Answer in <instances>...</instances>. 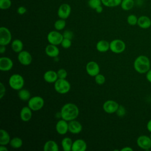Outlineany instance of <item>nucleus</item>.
<instances>
[{
	"label": "nucleus",
	"instance_id": "e433bc0d",
	"mask_svg": "<svg viewBox=\"0 0 151 151\" xmlns=\"http://www.w3.org/2000/svg\"><path fill=\"white\" fill-rule=\"evenodd\" d=\"M57 75L58 78H66L67 76V71L64 68H60L57 71Z\"/></svg>",
	"mask_w": 151,
	"mask_h": 151
},
{
	"label": "nucleus",
	"instance_id": "393cba45",
	"mask_svg": "<svg viewBox=\"0 0 151 151\" xmlns=\"http://www.w3.org/2000/svg\"><path fill=\"white\" fill-rule=\"evenodd\" d=\"M24 44L21 40L15 39L11 42V48L12 51L16 53H19L23 50Z\"/></svg>",
	"mask_w": 151,
	"mask_h": 151
},
{
	"label": "nucleus",
	"instance_id": "a18cd8bd",
	"mask_svg": "<svg viewBox=\"0 0 151 151\" xmlns=\"http://www.w3.org/2000/svg\"><path fill=\"white\" fill-rule=\"evenodd\" d=\"M6 51V47L5 45H0V53L3 54Z\"/></svg>",
	"mask_w": 151,
	"mask_h": 151
},
{
	"label": "nucleus",
	"instance_id": "72a5a7b5",
	"mask_svg": "<svg viewBox=\"0 0 151 151\" xmlns=\"http://www.w3.org/2000/svg\"><path fill=\"white\" fill-rule=\"evenodd\" d=\"M11 0H0V8L1 9H9L11 6Z\"/></svg>",
	"mask_w": 151,
	"mask_h": 151
},
{
	"label": "nucleus",
	"instance_id": "c9c22d12",
	"mask_svg": "<svg viewBox=\"0 0 151 151\" xmlns=\"http://www.w3.org/2000/svg\"><path fill=\"white\" fill-rule=\"evenodd\" d=\"M61 45L62 47L64 48H65V49L68 48L71 45V40L64 38L61 43Z\"/></svg>",
	"mask_w": 151,
	"mask_h": 151
},
{
	"label": "nucleus",
	"instance_id": "20e7f679",
	"mask_svg": "<svg viewBox=\"0 0 151 151\" xmlns=\"http://www.w3.org/2000/svg\"><path fill=\"white\" fill-rule=\"evenodd\" d=\"M54 89L60 94H66L71 89V84L65 78H58L54 83Z\"/></svg>",
	"mask_w": 151,
	"mask_h": 151
},
{
	"label": "nucleus",
	"instance_id": "5701e85b",
	"mask_svg": "<svg viewBox=\"0 0 151 151\" xmlns=\"http://www.w3.org/2000/svg\"><path fill=\"white\" fill-rule=\"evenodd\" d=\"M43 149L44 151H58L59 147L54 140H50L45 143Z\"/></svg>",
	"mask_w": 151,
	"mask_h": 151
},
{
	"label": "nucleus",
	"instance_id": "f704fd0d",
	"mask_svg": "<svg viewBox=\"0 0 151 151\" xmlns=\"http://www.w3.org/2000/svg\"><path fill=\"white\" fill-rule=\"evenodd\" d=\"M94 80H95V82L97 84L102 85L105 83L106 78H105V77L103 74L99 73L94 77Z\"/></svg>",
	"mask_w": 151,
	"mask_h": 151
},
{
	"label": "nucleus",
	"instance_id": "49530a36",
	"mask_svg": "<svg viewBox=\"0 0 151 151\" xmlns=\"http://www.w3.org/2000/svg\"><path fill=\"white\" fill-rule=\"evenodd\" d=\"M95 10H96V11L97 13H101V12H102V11H103V9L102 6H101V5H100V6H98V7H97Z\"/></svg>",
	"mask_w": 151,
	"mask_h": 151
},
{
	"label": "nucleus",
	"instance_id": "473e14b6",
	"mask_svg": "<svg viewBox=\"0 0 151 151\" xmlns=\"http://www.w3.org/2000/svg\"><path fill=\"white\" fill-rule=\"evenodd\" d=\"M101 0H88V6L93 9H96L98 6L101 5Z\"/></svg>",
	"mask_w": 151,
	"mask_h": 151
},
{
	"label": "nucleus",
	"instance_id": "ddd939ff",
	"mask_svg": "<svg viewBox=\"0 0 151 151\" xmlns=\"http://www.w3.org/2000/svg\"><path fill=\"white\" fill-rule=\"evenodd\" d=\"M87 73L91 77H95L100 73V67L97 63L91 61H89L86 66Z\"/></svg>",
	"mask_w": 151,
	"mask_h": 151
},
{
	"label": "nucleus",
	"instance_id": "79ce46f5",
	"mask_svg": "<svg viewBox=\"0 0 151 151\" xmlns=\"http://www.w3.org/2000/svg\"><path fill=\"white\" fill-rule=\"evenodd\" d=\"M146 80L149 82L151 83V69H150L147 73L146 75Z\"/></svg>",
	"mask_w": 151,
	"mask_h": 151
},
{
	"label": "nucleus",
	"instance_id": "4c0bfd02",
	"mask_svg": "<svg viewBox=\"0 0 151 151\" xmlns=\"http://www.w3.org/2000/svg\"><path fill=\"white\" fill-rule=\"evenodd\" d=\"M126 112V111L124 107H123L122 105H120L118 109L117 110L116 113L119 117H123L125 115Z\"/></svg>",
	"mask_w": 151,
	"mask_h": 151
},
{
	"label": "nucleus",
	"instance_id": "bb28decb",
	"mask_svg": "<svg viewBox=\"0 0 151 151\" xmlns=\"http://www.w3.org/2000/svg\"><path fill=\"white\" fill-rule=\"evenodd\" d=\"M18 96L22 101H28L31 98L30 92L25 88H22L18 91Z\"/></svg>",
	"mask_w": 151,
	"mask_h": 151
},
{
	"label": "nucleus",
	"instance_id": "0eeeda50",
	"mask_svg": "<svg viewBox=\"0 0 151 151\" xmlns=\"http://www.w3.org/2000/svg\"><path fill=\"white\" fill-rule=\"evenodd\" d=\"M12 40V34L8 28L5 27L0 28V45H7Z\"/></svg>",
	"mask_w": 151,
	"mask_h": 151
},
{
	"label": "nucleus",
	"instance_id": "2f4dec72",
	"mask_svg": "<svg viewBox=\"0 0 151 151\" xmlns=\"http://www.w3.org/2000/svg\"><path fill=\"white\" fill-rule=\"evenodd\" d=\"M138 18L134 14L129 15L127 18V23L132 26H134L137 24Z\"/></svg>",
	"mask_w": 151,
	"mask_h": 151
},
{
	"label": "nucleus",
	"instance_id": "423d86ee",
	"mask_svg": "<svg viewBox=\"0 0 151 151\" xmlns=\"http://www.w3.org/2000/svg\"><path fill=\"white\" fill-rule=\"evenodd\" d=\"M126 49L125 42L120 39H115L110 42V50L115 54H120Z\"/></svg>",
	"mask_w": 151,
	"mask_h": 151
},
{
	"label": "nucleus",
	"instance_id": "412c9836",
	"mask_svg": "<svg viewBox=\"0 0 151 151\" xmlns=\"http://www.w3.org/2000/svg\"><path fill=\"white\" fill-rule=\"evenodd\" d=\"M137 25L142 29H147L151 26V19L147 16L142 15L138 18Z\"/></svg>",
	"mask_w": 151,
	"mask_h": 151
},
{
	"label": "nucleus",
	"instance_id": "a878e982",
	"mask_svg": "<svg viewBox=\"0 0 151 151\" xmlns=\"http://www.w3.org/2000/svg\"><path fill=\"white\" fill-rule=\"evenodd\" d=\"M73 140L71 138L68 137H64L61 140V146L64 151H70L71 150Z\"/></svg>",
	"mask_w": 151,
	"mask_h": 151
},
{
	"label": "nucleus",
	"instance_id": "b1692460",
	"mask_svg": "<svg viewBox=\"0 0 151 151\" xmlns=\"http://www.w3.org/2000/svg\"><path fill=\"white\" fill-rule=\"evenodd\" d=\"M11 137L9 134L4 129L0 130V145H6L9 143Z\"/></svg>",
	"mask_w": 151,
	"mask_h": 151
},
{
	"label": "nucleus",
	"instance_id": "9b49d317",
	"mask_svg": "<svg viewBox=\"0 0 151 151\" xmlns=\"http://www.w3.org/2000/svg\"><path fill=\"white\" fill-rule=\"evenodd\" d=\"M17 58L18 61L23 65H29L32 61L31 54L26 50H22L19 52Z\"/></svg>",
	"mask_w": 151,
	"mask_h": 151
},
{
	"label": "nucleus",
	"instance_id": "6e6552de",
	"mask_svg": "<svg viewBox=\"0 0 151 151\" xmlns=\"http://www.w3.org/2000/svg\"><path fill=\"white\" fill-rule=\"evenodd\" d=\"M64 37L61 33L56 31H51L47 35V41L51 44L58 45L61 44Z\"/></svg>",
	"mask_w": 151,
	"mask_h": 151
},
{
	"label": "nucleus",
	"instance_id": "c85d7f7f",
	"mask_svg": "<svg viewBox=\"0 0 151 151\" xmlns=\"http://www.w3.org/2000/svg\"><path fill=\"white\" fill-rule=\"evenodd\" d=\"M9 145L14 149H18L21 147L23 145L22 140L18 137H14L11 139Z\"/></svg>",
	"mask_w": 151,
	"mask_h": 151
},
{
	"label": "nucleus",
	"instance_id": "7c9ffc66",
	"mask_svg": "<svg viewBox=\"0 0 151 151\" xmlns=\"http://www.w3.org/2000/svg\"><path fill=\"white\" fill-rule=\"evenodd\" d=\"M66 25V22L64 19H59L54 22V28L57 31H61L63 29Z\"/></svg>",
	"mask_w": 151,
	"mask_h": 151
},
{
	"label": "nucleus",
	"instance_id": "4468645a",
	"mask_svg": "<svg viewBox=\"0 0 151 151\" xmlns=\"http://www.w3.org/2000/svg\"><path fill=\"white\" fill-rule=\"evenodd\" d=\"M14 65L12 60L7 57L0 58V70L2 71H8L12 69Z\"/></svg>",
	"mask_w": 151,
	"mask_h": 151
},
{
	"label": "nucleus",
	"instance_id": "7ed1b4c3",
	"mask_svg": "<svg viewBox=\"0 0 151 151\" xmlns=\"http://www.w3.org/2000/svg\"><path fill=\"white\" fill-rule=\"evenodd\" d=\"M25 81L24 77L19 74H14L11 76L8 80V84L11 88L19 91L24 86Z\"/></svg>",
	"mask_w": 151,
	"mask_h": 151
},
{
	"label": "nucleus",
	"instance_id": "4be33fe9",
	"mask_svg": "<svg viewBox=\"0 0 151 151\" xmlns=\"http://www.w3.org/2000/svg\"><path fill=\"white\" fill-rule=\"evenodd\" d=\"M96 49L100 52H107L110 50V42L106 40H100L96 44Z\"/></svg>",
	"mask_w": 151,
	"mask_h": 151
},
{
	"label": "nucleus",
	"instance_id": "2eb2a0df",
	"mask_svg": "<svg viewBox=\"0 0 151 151\" xmlns=\"http://www.w3.org/2000/svg\"><path fill=\"white\" fill-rule=\"evenodd\" d=\"M57 132L61 135H64L68 132V123L67 121L61 119L58 120L55 125Z\"/></svg>",
	"mask_w": 151,
	"mask_h": 151
},
{
	"label": "nucleus",
	"instance_id": "ea45409f",
	"mask_svg": "<svg viewBox=\"0 0 151 151\" xmlns=\"http://www.w3.org/2000/svg\"><path fill=\"white\" fill-rule=\"evenodd\" d=\"M6 92V88L2 83H0V99H2L5 96Z\"/></svg>",
	"mask_w": 151,
	"mask_h": 151
},
{
	"label": "nucleus",
	"instance_id": "9d476101",
	"mask_svg": "<svg viewBox=\"0 0 151 151\" xmlns=\"http://www.w3.org/2000/svg\"><path fill=\"white\" fill-rule=\"evenodd\" d=\"M119 106V103L116 101L109 100L106 101L103 104V109L107 113L113 114L116 112Z\"/></svg>",
	"mask_w": 151,
	"mask_h": 151
},
{
	"label": "nucleus",
	"instance_id": "09e8293b",
	"mask_svg": "<svg viewBox=\"0 0 151 151\" xmlns=\"http://www.w3.org/2000/svg\"><path fill=\"white\" fill-rule=\"evenodd\" d=\"M149 137H150V138L151 139V132H150V136H149Z\"/></svg>",
	"mask_w": 151,
	"mask_h": 151
},
{
	"label": "nucleus",
	"instance_id": "f03ea898",
	"mask_svg": "<svg viewBox=\"0 0 151 151\" xmlns=\"http://www.w3.org/2000/svg\"><path fill=\"white\" fill-rule=\"evenodd\" d=\"M133 67L135 71L138 73H146L150 69V60L147 56L140 55L134 60Z\"/></svg>",
	"mask_w": 151,
	"mask_h": 151
},
{
	"label": "nucleus",
	"instance_id": "f3484780",
	"mask_svg": "<svg viewBox=\"0 0 151 151\" xmlns=\"http://www.w3.org/2000/svg\"><path fill=\"white\" fill-rule=\"evenodd\" d=\"M87 143L83 140L81 139H78L75 140L73 142L72 151H85L87 149Z\"/></svg>",
	"mask_w": 151,
	"mask_h": 151
},
{
	"label": "nucleus",
	"instance_id": "8fccbe9b",
	"mask_svg": "<svg viewBox=\"0 0 151 151\" xmlns=\"http://www.w3.org/2000/svg\"><path fill=\"white\" fill-rule=\"evenodd\" d=\"M150 150H151V148H150Z\"/></svg>",
	"mask_w": 151,
	"mask_h": 151
},
{
	"label": "nucleus",
	"instance_id": "a19ab883",
	"mask_svg": "<svg viewBox=\"0 0 151 151\" xmlns=\"http://www.w3.org/2000/svg\"><path fill=\"white\" fill-rule=\"evenodd\" d=\"M27 12V8L24 6H21L17 9V13L19 15H23Z\"/></svg>",
	"mask_w": 151,
	"mask_h": 151
},
{
	"label": "nucleus",
	"instance_id": "c756f323",
	"mask_svg": "<svg viewBox=\"0 0 151 151\" xmlns=\"http://www.w3.org/2000/svg\"><path fill=\"white\" fill-rule=\"evenodd\" d=\"M122 0H101L102 4L107 7H116L120 5Z\"/></svg>",
	"mask_w": 151,
	"mask_h": 151
},
{
	"label": "nucleus",
	"instance_id": "1a4fd4ad",
	"mask_svg": "<svg viewBox=\"0 0 151 151\" xmlns=\"http://www.w3.org/2000/svg\"><path fill=\"white\" fill-rule=\"evenodd\" d=\"M137 146L142 149L147 150L151 148V139L146 135L139 136L136 140Z\"/></svg>",
	"mask_w": 151,
	"mask_h": 151
},
{
	"label": "nucleus",
	"instance_id": "de8ad7c7",
	"mask_svg": "<svg viewBox=\"0 0 151 151\" xmlns=\"http://www.w3.org/2000/svg\"><path fill=\"white\" fill-rule=\"evenodd\" d=\"M0 150L1 151H8V148L5 146V145H1Z\"/></svg>",
	"mask_w": 151,
	"mask_h": 151
},
{
	"label": "nucleus",
	"instance_id": "cd10ccee",
	"mask_svg": "<svg viewBox=\"0 0 151 151\" xmlns=\"http://www.w3.org/2000/svg\"><path fill=\"white\" fill-rule=\"evenodd\" d=\"M134 5V0H122L120 4L121 8L124 11H129L132 9Z\"/></svg>",
	"mask_w": 151,
	"mask_h": 151
},
{
	"label": "nucleus",
	"instance_id": "f8f14e48",
	"mask_svg": "<svg viewBox=\"0 0 151 151\" xmlns=\"http://www.w3.org/2000/svg\"><path fill=\"white\" fill-rule=\"evenodd\" d=\"M71 8L70 5L68 4L64 3L61 4L58 9L57 15L58 17L61 19H65L68 18L71 14Z\"/></svg>",
	"mask_w": 151,
	"mask_h": 151
},
{
	"label": "nucleus",
	"instance_id": "f257e3e1",
	"mask_svg": "<svg viewBox=\"0 0 151 151\" xmlns=\"http://www.w3.org/2000/svg\"><path fill=\"white\" fill-rule=\"evenodd\" d=\"M78 114V107L75 104L71 103L65 104L60 110V117L67 122L76 119Z\"/></svg>",
	"mask_w": 151,
	"mask_h": 151
},
{
	"label": "nucleus",
	"instance_id": "a211bd4d",
	"mask_svg": "<svg viewBox=\"0 0 151 151\" xmlns=\"http://www.w3.org/2000/svg\"><path fill=\"white\" fill-rule=\"evenodd\" d=\"M45 54L50 57L55 58L57 57L60 54V50L55 45L48 44L45 48Z\"/></svg>",
	"mask_w": 151,
	"mask_h": 151
},
{
	"label": "nucleus",
	"instance_id": "58836bf2",
	"mask_svg": "<svg viewBox=\"0 0 151 151\" xmlns=\"http://www.w3.org/2000/svg\"><path fill=\"white\" fill-rule=\"evenodd\" d=\"M63 37L64 38H67L70 40H72L73 38V33L72 31L70 30H66L65 31L63 34Z\"/></svg>",
	"mask_w": 151,
	"mask_h": 151
},
{
	"label": "nucleus",
	"instance_id": "c03bdc74",
	"mask_svg": "<svg viewBox=\"0 0 151 151\" xmlns=\"http://www.w3.org/2000/svg\"><path fill=\"white\" fill-rule=\"evenodd\" d=\"M146 128L149 132H151V119L148 121V122L146 124Z\"/></svg>",
	"mask_w": 151,
	"mask_h": 151
},
{
	"label": "nucleus",
	"instance_id": "6ab92c4d",
	"mask_svg": "<svg viewBox=\"0 0 151 151\" xmlns=\"http://www.w3.org/2000/svg\"><path fill=\"white\" fill-rule=\"evenodd\" d=\"M43 78L48 83H54L58 78L57 73L54 70H48L45 72Z\"/></svg>",
	"mask_w": 151,
	"mask_h": 151
},
{
	"label": "nucleus",
	"instance_id": "dca6fc26",
	"mask_svg": "<svg viewBox=\"0 0 151 151\" xmlns=\"http://www.w3.org/2000/svg\"><path fill=\"white\" fill-rule=\"evenodd\" d=\"M83 129L81 124L77 120H73L68 122V131L72 134H78Z\"/></svg>",
	"mask_w": 151,
	"mask_h": 151
},
{
	"label": "nucleus",
	"instance_id": "37998d69",
	"mask_svg": "<svg viewBox=\"0 0 151 151\" xmlns=\"http://www.w3.org/2000/svg\"><path fill=\"white\" fill-rule=\"evenodd\" d=\"M120 150L121 151H133V149L129 146H126L123 147Z\"/></svg>",
	"mask_w": 151,
	"mask_h": 151
},
{
	"label": "nucleus",
	"instance_id": "39448f33",
	"mask_svg": "<svg viewBox=\"0 0 151 151\" xmlns=\"http://www.w3.org/2000/svg\"><path fill=\"white\" fill-rule=\"evenodd\" d=\"M44 105V99L41 96L32 97L28 101V106L32 111H38L42 109Z\"/></svg>",
	"mask_w": 151,
	"mask_h": 151
},
{
	"label": "nucleus",
	"instance_id": "aec40b11",
	"mask_svg": "<svg viewBox=\"0 0 151 151\" xmlns=\"http://www.w3.org/2000/svg\"><path fill=\"white\" fill-rule=\"evenodd\" d=\"M32 110L28 106L23 107L20 111V118L23 122H28L32 118Z\"/></svg>",
	"mask_w": 151,
	"mask_h": 151
}]
</instances>
